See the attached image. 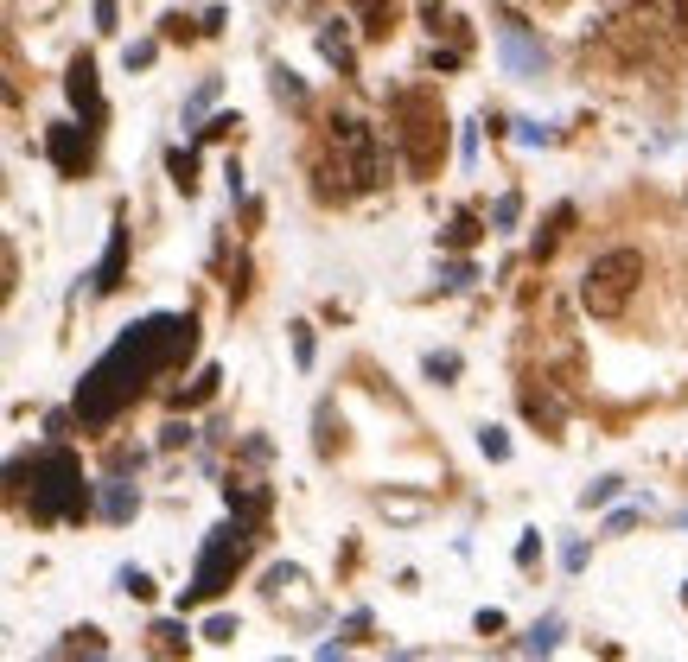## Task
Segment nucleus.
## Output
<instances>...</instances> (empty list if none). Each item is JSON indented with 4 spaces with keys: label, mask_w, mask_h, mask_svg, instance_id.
<instances>
[{
    "label": "nucleus",
    "mask_w": 688,
    "mask_h": 662,
    "mask_svg": "<svg viewBox=\"0 0 688 662\" xmlns=\"http://www.w3.org/2000/svg\"><path fill=\"white\" fill-rule=\"evenodd\" d=\"M249 548H255V529H249V516H236V522H223V529H211V542H204L198 567H192V586H185V605H204V599H217V592L236 580V567L249 561Z\"/></svg>",
    "instance_id": "39448f33"
},
{
    "label": "nucleus",
    "mask_w": 688,
    "mask_h": 662,
    "mask_svg": "<svg viewBox=\"0 0 688 662\" xmlns=\"http://www.w3.org/2000/svg\"><path fill=\"white\" fill-rule=\"evenodd\" d=\"M561 567H567V573L587 567V542H567V548H561Z\"/></svg>",
    "instance_id": "7c9ffc66"
},
{
    "label": "nucleus",
    "mask_w": 688,
    "mask_h": 662,
    "mask_svg": "<svg viewBox=\"0 0 688 662\" xmlns=\"http://www.w3.org/2000/svg\"><path fill=\"white\" fill-rule=\"evenodd\" d=\"M319 51H325V58H332V64H338V71H344V77H351V71H357V58H351V45H344V32H319Z\"/></svg>",
    "instance_id": "f3484780"
},
{
    "label": "nucleus",
    "mask_w": 688,
    "mask_h": 662,
    "mask_svg": "<svg viewBox=\"0 0 688 662\" xmlns=\"http://www.w3.org/2000/svg\"><path fill=\"white\" fill-rule=\"evenodd\" d=\"M96 32H115V0H96Z\"/></svg>",
    "instance_id": "473e14b6"
},
{
    "label": "nucleus",
    "mask_w": 688,
    "mask_h": 662,
    "mask_svg": "<svg viewBox=\"0 0 688 662\" xmlns=\"http://www.w3.org/2000/svg\"><path fill=\"white\" fill-rule=\"evenodd\" d=\"M294 357H300V370L313 363V325H294Z\"/></svg>",
    "instance_id": "c756f323"
},
{
    "label": "nucleus",
    "mask_w": 688,
    "mask_h": 662,
    "mask_svg": "<svg viewBox=\"0 0 688 662\" xmlns=\"http://www.w3.org/2000/svg\"><path fill=\"white\" fill-rule=\"evenodd\" d=\"M64 90H71V102L83 109V121L102 115V102H96V64H90V58H71V71H64Z\"/></svg>",
    "instance_id": "9d476101"
},
{
    "label": "nucleus",
    "mask_w": 688,
    "mask_h": 662,
    "mask_svg": "<svg viewBox=\"0 0 688 662\" xmlns=\"http://www.w3.org/2000/svg\"><path fill=\"white\" fill-rule=\"evenodd\" d=\"M555 643H561V618H542L536 631H529L523 643H516V650H523V656H536V650H555Z\"/></svg>",
    "instance_id": "2eb2a0df"
},
{
    "label": "nucleus",
    "mask_w": 688,
    "mask_h": 662,
    "mask_svg": "<svg viewBox=\"0 0 688 662\" xmlns=\"http://www.w3.org/2000/svg\"><path fill=\"white\" fill-rule=\"evenodd\" d=\"M516 217H523V198H516V191H504V198L491 204V223H497V230H510Z\"/></svg>",
    "instance_id": "412c9836"
},
{
    "label": "nucleus",
    "mask_w": 688,
    "mask_h": 662,
    "mask_svg": "<svg viewBox=\"0 0 688 662\" xmlns=\"http://www.w3.org/2000/svg\"><path fill=\"white\" fill-rule=\"evenodd\" d=\"M153 650H185V624H153Z\"/></svg>",
    "instance_id": "5701e85b"
},
{
    "label": "nucleus",
    "mask_w": 688,
    "mask_h": 662,
    "mask_svg": "<svg viewBox=\"0 0 688 662\" xmlns=\"http://www.w3.org/2000/svg\"><path fill=\"white\" fill-rule=\"evenodd\" d=\"M45 153H51V166H58V172H71V179H77V172L90 166V134H83L77 121H51Z\"/></svg>",
    "instance_id": "6e6552de"
},
{
    "label": "nucleus",
    "mask_w": 688,
    "mask_h": 662,
    "mask_svg": "<svg viewBox=\"0 0 688 662\" xmlns=\"http://www.w3.org/2000/svg\"><path fill=\"white\" fill-rule=\"evenodd\" d=\"M516 141H523V147H548L555 128H542V121H516Z\"/></svg>",
    "instance_id": "a878e982"
},
{
    "label": "nucleus",
    "mask_w": 688,
    "mask_h": 662,
    "mask_svg": "<svg viewBox=\"0 0 688 662\" xmlns=\"http://www.w3.org/2000/svg\"><path fill=\"white\" fill-rule=\"evenodd\" d=\"M421 370H427V382H440V389H446V382L459 376V357H453V351H427Z\"/></svg>",
    "instance_id": "dca6fc26"
},
{
    "label": "nucleus",
    "mask_w": 688,
    "mask_h": 662,
    "mask_svg": "<svg viewBox=\"0 0 688 662\" xmlns=\"http://www.w3.org/2000/svg\"><path fill=\"white\" fill-rule=\"evenodd\" d=\"M618 484H625V478H599V484H587V491H580V503H587V510H606V503L618 497Z\"/></svg>",
    "instance_id": "aec40b11"
},
{
    "label": "nucleus",
    "mask_w": 688,
    "mask_h": 662,
    "mask_svg": "<svg viewBox=\"0 0 688 662\" xmlns=\"http://www.w3.org/2000/svg\"><path fill=\"white\" fill-rule=\"evenodd\" d=\"M389 115H395V147L415 172H434L440 166V147H446V115H440V96L434 90H395L389 96Z\"/></svg>",
    "instance_id": "20e7f679"
},
{
    "label": "nucleus",
    "mask_w": 688,
    "mask_h": 662,
    "mask_svg": "<svg viewBox=\"0 0 688 662\" xmlns=\"http://www.w3.org/2000/svg\"><path fill=\"white\" fill-rule=\"evenodd\" d=\"M638 516H644V510H618V516L606 522V535H625V529H631V522H638Z\"/></svg>",
    "instance_id": "f704fd0d"
},
{
    "label": "nucleus",
    "mask_w": 688,
    "mask_h": 662,
    "mask_svg": "<svg viewBox=\"0 0 688 662\" xmlns=\"http://www.w3.org/2000/svg\"><path fill=\"white\" fill-rule=\"evenodd\" d=\"M351 13H357V26H364V39H389L395 0H351Z\"/></svg>",
    "instance_id": "f8f14e48"
},
{
    "label": "nucleus",
    "mask_w": 688,
    "mask_h": 662,
    "mask_svg": "<svg viewBox=\"0 0 688 662\" xmlns=\"http://www.w3.org/2000/svg\"><path fill=\"white\" fill-rule=\"evenodd\" d=\"M440 287H472V261H446V268H440Z\"/></svg>",
    "instance_id": "c85d7f7f"
},
{
    "label": "nucleus",
    "mask_w": 688,
    "mask_h": 662,
    "mask_svg": "<svg viewBox=\"0 0 688 662\" xmlns=\"http://www.w3.org/2000/svg\"><path fill=\"white\" fill-rule=\"evenodd\" d=\"M96 510L109 516V522H128L134 510H141V491H134V484H122V478H109V484H102V497H96Z\"/></svg>",
    "instance_id": "9b49d317"
},
{
    "label": "nucleus",
    "mask_w": 688,
    "mask_h": 662,
    "mask_svg": "<svg viewBox=\"0 0 688 662\" xmlns=\"http://www.w3.org/2000/svg\"><path fill=\"white\" fill-rule=\"evenodd\" d=\"M230 128H243V121H236V115H217L211 128H198V134H204V141H223V134H230Z\"/></svg>",
    "instance_id": "2f4dec72"
},
{
    "label": "nucleus",
    "mask_w": 688,
    "mask_h": 662,
    "mask_svg": "<svg viewBox=\"0 0 688 662\" xmlns=\"http://www.w3.org/2000/svg\"><path fill=\"white\" fill-rule=\"evenodd\" d=\"M638 281H644V255L638 249H606V255H593L587 281H580V300H587L593 319H618V312L631 306V293H638Z\"/></svg>",
    "instance_id": "423d86ee"
},
{
    "label": "nucleus",
    "mask_w": 688,
    "mask_h": 662,
    "mask_svg": "<svg viewBox=\"0 0 688 662\" xmlns=\"http://www.w3.org/2000/svg\"><path fill=\"white\" fill-rule=\"evenodd\" d=\"M440 242H446V249H472V242H478V223H472V217H453V230H446Z\"/></svg>",
    "instance_id": "4be33fe9"
},
{
    "label": "nucleus",
    "mask_w": 688,
    "mask_h": 662,
    "mask_svg": "<svg viewBox=\"0 0 688 662\" xmlns=\"http://www.w3.org/2000/svg\"><path fill=\"white\" fill-rule=\"evenodd\" d=\"M274 102H287V109H300V102H306V83L287 71V64H274Z\"/></svg>",
    "instance_id": "4468645a"
},
{
    "label": "nucleus",
    "mask_w": 688,
    "mask_h": 662,
    "mask_svg": "<svg viewBox=\"0 0 688 662\" xmlns=\"http://www.w3.org/2000/svg\"><path fill=\"white\" fill-rule=\"evenodd\" d=\"M192 344H198V325L179 319V312H153V319L128 325L122 338L96 357V370L83 376V389H77V421H83V427L115 421V414H122L153 376H166L172 363L192 357Z\"/></svg>",
    "instance_id": "f257e3e1"
},
{
    "label": "nucleus",
    "mask_w": 688,
    "mask_h": 662,
    "mask_svg": "<svg viewBox=\"0 0 688 662\" xmlns=\"http://www.w3.org/2000/svg\"><path fill=\"white\" fill-rule=\"evenodd\" d=\"M166 166H172V185H179V191H192V172H198L192 153H185V147H172V153H166Z\"/></svg>",
    "instance_id": "a211bd4d"
},
{
    "label": "nucleus",
    "mask_w": 688,
    "mask_h": 662,
    "mask_svg": "<svg viewBox=\"0 0 688 662\" xmlns=\"http://www.w3.org/2000/svg\"><path fill=\"white\" fill-rule=\"evenodd\" d=\"M230 637H236V618H230V612L204 618V643H230Z\"/></svg>",
    "instance_id": "393cba45"
},
{
    "label": "nucleus",
    "mask_w": 688,
    "mask_h": 662,
    "mask_svg": "<svg viewBox=\"0 0 688 662\" xmlns=\"http://www.w3.org/2000/svg\"><path fill=\"white\" fill-rule=\"evenodd\" d=\"M211 395H217V370H204L192 389H179V408H185V402H211Z\"/></svg>",
    "instance_id": "b1692460"
},
{
    "label": "nucleus",
    "mask_w": 688,
    "mask_h": 662,
    "mask_svg": "<svg viewBox=\"0 0 688 662\" xmlns=\"http://www.w3.org/2000/svg\"><path fill=\"white\" fill-rule=\"evenodd\" d=\"M478 452H485V459H510V433L504 427H478Z\"/></svg>",
    "instance_id": "6ab92c4d"
},
{
    "label": "nucleus",
    "mask_w": 688,
    "mask_h": 662,
    "mask_svg": "<svg viewBox=\"0 0 688 662\" xmlns=\"http://www.w3.org/2000/svg\"><path fill=\"white\" fill-rule=\"evenodd\" d=\"M122 268H128V223L115 217V223H109V249H102V261H96V293H115V287H122Z\"/></svg>",
    "instance_id": "1a4fd4ad"
},
{
    "label": "nucleus",
    "mask_w": 688,
    "mask_h": 662,
    "mask_svg": "<svg viewBox=\"0 0 688 662\" xmlns=\"http://www.w3.org/2000/svg\"><path fill=\"white\" fill-rule=\"evenodd\" d=\"M160 446H166V452L192 446V427H185V421H166V427H160Z\"/></svg>",
    "instance_id": "cd10ccee"
},
{
    "label": "nucleus",
    "mask_w": 688,
    "mask_h": 662,
    "mask_svg": "<svg viewBox=\"0 0 688 662\" xmlns=\"http://www.w3.org/2000/svg\"><path fill=\"white\" fill-rule=\"evenodd\" d=\"M497 58H504L510 77H542L548 51H542V39H529L523 20H504V26H497Z\"/></svg>",
    "instance_id": "0eeeda50"
},
{
    "label": "nucleus",
    "mask_w": 688,
    "mask_h": 662,
    "mask_svg": "<svg viewBox=\"0 0 688 662\" xmlns=\"http://www.w3.org/2000/svg\"><path fill=\"white\" fill-rule=\"evenodd\" d=\"M26 516H32V522H77V516H90V484H83L77 452L45 446L39 459H32V497H26Z\"/></svg>",
    "instance_id": "f03ea898"
},
{
    "label": "nucleus",
    "mask_w": 688,
    "mask_h": 662,
    "mask_svg": "<svg viewBox=\"0 0 688 662\" xmlns=\"http://www.w3.org/2000/svg\"><path fill=\"white\" fill-rule=\"evenodd\" d=\"M122 592H128V599H153V580L141 567H122Z\"/></svg>",
    "instance_id": "bb28decb"
},
{
    "label": "nucleus",
    "mask_w": 688,
    "mask_h": 662,
    "mask_svg": "<svg viewBox=\"0 0 688 662\" xmlns=\"http://www.w3.org/2000/svg\"><path fill=\"white\" fill-rule=\"evenodd\" d=\"M141 64H153V45H147V39L128 45V71H141Z\"/></svg>",
    "instance_id": "72a5a7b5"
},
{
    "label": "nucleus",
    "mask_w": 688,
    "mask_h": 662,
    "mask_svg": "<svg viewBox=\"0 0 688 662\" xmlns=\"http://www.w3.org/2000/svg\"><path fill=\"white\" fill-rule=\"evenodd\" d=\"M325 147H332V166H319V179H344V191H376L383 185V147H376L370 121L332 115L325 121Z\"/></svg>",
    "instance_id": "7ed1b4c3"
},
{
    "label": "nucleus",
    "mask_w": 688,
    "mask_h": 662,
    "mask_svg": "<svg viewBox=\"0 0 688 662\" xmlns=\"http://www.w3.org/2000/svg\"><path fill=\"white\" fill-rule=\"evenodd\" d=\"M567 223H574V211L561 204V211L548 217V230H536V242H529V255H536V261H548V255H555V242L567 236Z\"/></svg>",
    "instance_id": "ddd939ff"
}]
</instances>
